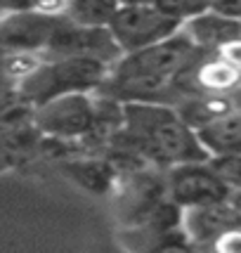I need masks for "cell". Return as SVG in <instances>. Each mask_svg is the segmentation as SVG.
I'll list each match as a JSON object with an SVG mask.
<instances>
[{
  "mask_svg": "<svg viewBox=\"0 0 241 253\" xmlns=\"http://www.w3.org/2000/svg\"><path fill=\"white\" fill-rule=\"evenodd\" d=\"M64 170L76 182H80L85 189H92V192H102L114 175V170L107 161H71L64 166Z\"/></svg>",
  "mask_w": 241,
  "mask_h": 253,
  "instance_id": "13",
  "label": "cell"
},
{
  "mask_svg": "<svg viewBox=\"0 0 241 253\" xmlns=\"http://www.w3.org/2000/svg\"><path fill=\"white\" fill-rule=\"evenodd\" d=\"M239 225L241 215L234 209L232 197L227 201H215V204L182 211V230L187 239L199 244H215L222 234H227Z\"/></svg>",
  "mask_w": 241,
  "mask_h": 253,
  "instance_id": "9",
  "label": "cell"
},
{
  "mask_svg": "<svg viewBox=\"0 0 241 253\" xmlns=\"http://www.w3.org/2000/svg\"><path fill=\"white\" fill-rule=\"evenodd\" d=\"M24 7H36V0H0V12L24 10Z\"/></svg>",
  "mask_w": 241,
  "mask_h": 253,
  "instance_id": "18",
  "label": "cell"
},
{
  "mask_svg": "<svg viewBox=\"0 0 241 253\" xmlns=\"http://www.w3.org/2000/svg\"><path fill=\"white\" fill-rule=\"evenodd\" d=\"M197 130L210 156L241 152V107H234V109L210 119Z\"/></svg>",
  "mask_w": 241,
  "mask_h": 253,
  "instance_id": "11",
  "label": "cell"
},
{
  "mask_svg": "<svg viewBox=\"0 0 241 253\" xmlns=\"http://www.w3.org/2000/svg\"><path fill=\"white\" fill-rule=\"evenodd\" d=\"M62 14L38 7L0 12V52L2 55H38L47 52Z\"/></svg>",
  "mask_w": 241,
  "mask_h": 253,
  "instance_id": "6",
  "label": "cell"
},
{
  "mask_svg": "<svg viewBox=\"0 0 241 253\" xmlns=\"http://www.w3.org/2000/svg\"><path fill=\"white\" fill-rule=\"evenodd\" d=\"M120 7V0H66L69 19L90 26H109L111 17Z\"/></svg>",
  "mask_w": 241,
  "mask_h": 253,
  "instance_id": "12",
  "label": "cell"
},
{
  "mask_svg": "<svg viewBox=\"0 0 241 253\" xmlns=\"http://www.w3.org/2000/svg\"><path fill=\"white\" fill-rule=\"evenodd\" d=\"M210 7L227 14V17L241 19V0H210Z\"/></svg>",
  "mask_w": 241,
  "mask_h": 253,
  "instance_id": "16",
  "label": "cell"
},
{
  "mask_svg": "<svg viewBox=\"0 0 241 253\" xmlns=\"http://www.w3.org/2000/svg\"><path fill=\"white\" fill-rule=\"evenodd\" d=\"M116 137L128 140L132 154L163 168L210 156L197 128L165 102H125L123 130Z\"/></svg>",
  "mask_w": 241,
  "mask_h": 253,
  "instance_id": "2",
  "label": "cell"
},
{
  "mask_svg": "<svg viewBox=\"0 0 241 253\" xmlns=\"http://www.w3.org/2000/svg\"><path fill=\"white\" fill-rule=\"evenodd\" d=\"M180 31L192 41L199 52H220L222 47L241 36V19L227 17L222 12L208 10L194 14L192 19L182 22Z\"/></svg>",
  "mask_w": 241,
  "mask_h": 253,
  "instance_id": "10",
  "label": "cell"
},
{
  "mask_svg": "<svg viewBox=\"0 0 241 253\" xmlns=\"http://www.w3.org/2000/svg\"><path fill=\"white\" fill-rule=\"evenodd\" d=\"M154 2L170 17H175L180 24L210 7V0H154Z\"/></svg>",
  "mask_w": 241,
  "mask_h": 253,
  "instance_id": "15",
  "label": "cell"
},
{
  "mask_svg": "<svg viewBox=\"0 0 241 253\" xmlns=\"http://www.w3.org/2000/svg\"><path fill=\"white\" fill-rule=\"evenodd\" d=\"M215 173L222 177V182L230 192H241V152H227V154H213L208 159Z\"/></svg>",
  "mask_w": 241,
  "mask_h": 253,
  "instance_id": "14",
  "label": "cell"
},
{
  "mask_svg": "<svg viewBox=\"0 0 241 253\" xmlns=\"http://www.w3.org/2000/svg\"><path fill=\"white\" fill-rule=\"evenodd\" d=\"M232 204H234L237 213L241 215V192H232Z\"/></svg>",
  "mask_w": 241,
  "mask_h": 253,
  "instance_id": "19",
  "label": "cell"
},
{
  "mask_svg": "<svg viewBox=\"0 0 241 253\" xmlns=\"http://www.w3.org/2000/svg\"><path fill=\"white\" fill-rule=\"evenodd\" d=\"M208 159L185 161L168 168V177H165L168 199L182 211L215 204V201H227L232 197L230 187L222 182V177L215 173Z\"/></svg>",
  "mask_w": 241,
  "mask_h": 253,
  "instance_id": "7",
  "label": "cell"
},
{
  "mask_svg": "<svg viewBox=\"0 0 241 253\" xmlns=\"http://www.w3.org/2000/svg\"><path fill=\"white\" fill-rule=\"evenodd\" d=\"M97 102L90 92L62 95L33 109V123L52 140H88L95 128Z\"/></svg>",
  "mask_w": 241,
  "mask_h": 253,
  "instance_id": "5",
  "label": "cell"
},
{
  "mask_svg": "<svg viewBox=\"0 0 241 253\" xmlns=\"http://www.w3.org/2000/svg\"><path fill=\"white\" fill-rule=\"evenodd\" d=\"M45 55L95 57V59H102L109 66H114L123 57V50L119 47L109 26H90V24H78L69 17H62Z\"/></svg>",
  "mask_w": 241,
  "mask_h": 253,
  "instance_id": "8",
  "label": "cell"
},
{
  "mask_svg": "<svg viewBox=\"0 0 241 253\" xmlns=\"http://www.w3.org/2000/svg\"><path fill=\"white\" fill-rule=\"evenodd\" d=\"M111 66L95 57H50L33 69L29 76L17 83L19 102L31 104L33 109L45 102L71 92H95L107 81Z\"/></svg>",
  "mask_w": 241,
  "mask_h": 253,
  "instance_id": "3",
  "label": "cell"
},
{
  "mask_svg": "<svg viewBox=\"0 0 241 253\" xmlns=\"http://www.w3.org/2000/svg\"><path fill=\"white\" fill-rule=\"evenodd\" d=\"M201 55L182 31L142 50L123 55L111 66L99 92L119 102H165L180 74Z\"/></svg>",
  "mask_w": 241,
  "mask_h": 253,
  "instance_id": "1",
  "label": "cell"
},
{
  "mask_svg": "<svg viewBox=\"0 0 241 253\" xmlns=\"http://www.w3.org/2000/svg\"><path fill=\"white\" fill-rule=\"evenodd\" d=\"M180 26L182 24L161 10L154 0L120 2V7L109 22V29L123 55L163 41L180 31Z\"/></svg>",
  "mask_w": 241,
  "mask_h": 253,
  "instance_id": "4",
  "label": "cell"
},
{
  "mask_svg": "<svg viewBox=\"0 0 241 253\" xmlns=\"http://www.w3.org/2000/svg\"><path fill=\"white\" fill-rule=\"evenodd\" d=\"M220 55L225 57L227 62H232V64L241 71V36L237 38V41H232V43L225 45V47L220 50Z\"/></svg>",
  "mask_w": 241,
  "mask_h": 253,
  "instance_id": "17",
  "label": "cell"
}]
</instances>
